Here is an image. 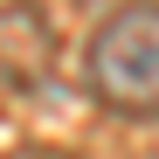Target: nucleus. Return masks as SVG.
<instances>
[{"label":"nucleus","mask_w":159,"mask_h":159,"mask_svg":"<svg viewBox=\"0 0 159 159\" xmlns=\"http://www.w3.org/2000/svg\"><path fill=\"white\" fill-rule=\"evenodd\" d=\"M83 83L118 118H159V0H125L97 21Z\"/></svg>","instance_id":"f257e3e1"},{"label":"nucleus","mask_w":159,"mask_h":159,"mask_svg":"<svg viewBox=\"0 0 159 159\" xmlns=\"http://www.w3.org/2000/svg\"><path fill=\"white\" fill-rule=\"evenodd\" d=\"M48 56H56V35L35 7L7 0L0 7V97H28L42 76H48Z\"/></svg>","instance_id":"f03ea898"},{"label":"nucleus","mask_w":159,"mask_h":159,"mask_svg":"<svg viewBox=\"0 0 159 159\" xmlns=\"http://www.w3.org/2000/svg\"><path fill=\"white\" fill-rule=\"evenodd\" d=\"M7 159H69V152H48V145H21V152H7Z\"/></svg>","instance_id":"7ed1b4c3"}]
</instances>
